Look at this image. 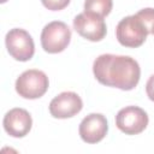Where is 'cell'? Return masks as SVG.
Here are the masks:
<instances>
[{
    "instance_id": "obj_1",
    "label": "cell",
    "mask_w": 154,
    "mask_h": 154,
    "mask_svg": "<svg viewBox=\"0 0 154 154\" xmlns=\"http://www.w3.org/2000/svg\"><path fill=\"white\" fill-rule=\"evenodd\" d=\"M93 73L103 85L131 90L140 82L141 69L138 63L129 55L101 54L94 60Z\"/></svg>"
},
{
    "instance_id": "obj_2",
    "label": "cell",
    "mask_w": 154,
    "mask_h": 154,
    "mask_svg": "<svg viewBox=\"0 0 154 154\" xmlns=\"http://www.w3.org/2000/svg\"><path fill=\"white\" fill-rule=\"evenodd\" d=\"M148 29L143 20L137 16H128L119 20L117 28H116V36L118 42L129 48H136L144 43Z\"/></svg>"
},
{
    "instance_id": "obj_3",
    "label": "cell",
    "mask_w": 154,
    "mask_h": 154,
    "mask_svg": "<svg viewBox=\"0 0 154 154\" xmlns=\"http://www.w3.org/2000/svg\"><path fill=\"white\" fill-rule=\"evenodd\" d=\"M49 85L47 75L36 69L26 70L16 79V91L24 99H38L45 95Z\"/></svg>"
},
{
    "instance_id": "obj_4",
    "label": "cell",
    "mask_w": 154,
    "mask_h": 154,
    "mask_svg": "<svg viewBox=\"0 0 154 154\" xmlns=\"http://www.w3.org/2000/svg\"><path fill=\"white\" fill-rule=\"evenodd\" d=\"M71 41V29L66 23L53 20L46 24L41 32V46L51 54L63 52Z\"/></svg>"
},
{
    "instance_id": "obj_5",
    "label": "cell",
    "mask_w": 154,
    "mask_h": 154,
    "mask_svg": "<svg viewBox=\"0 0 154 154\" xmlns=\"http://www.w3.org/2000/svg\"><path fill=\"white\" fill-rule=\"evenodd\" d=\"M5 43L10 55L18 61H28L35 53V45L31 35L20 28L11 29L5 36Z\"/></svg>"
},
{
    "instance_id": "obj_6",
    "label": "cell",
    "mask_w": 154,
    "mask_h": 154,
    "mask_svg": "<svg viewBox=\"0 0 154 154\" xmlns=\"http://www.w3.org/2000/svg\"><path fill=\"white\" fill-rule=\"evenodd\" d=\"M149 118L144 109L138 106H126L116 116L117 128L126 135L141 134L148 125Z\"/></svg>"
},
{
    "instance_id": "obj_7",
    "label": "cell",
    "mask_w": 154,
    "mask_h": 154,
    "mask_svg": "<svg viewBox=\"0 0 154 154\" xmlns=\"http://www.w3.org/2000/svg\"><path fill=\"white\" fill-rule=\"evenodd\" d=\"M73 29L79 36L93 42L101 41L107 32L103 18L87 12H82L73 18Z\"/></svg>"
},
{
    "instance_id": "obj_8",
    "label": "cell",
    "mask_w": 154,
    "mask_h": 154,
    "mask_svg": "<svg viewBox=\"0 0 154 154\" xmlns=\"http://www.w3.org/2000/svg\"><path fill=\"white\" fill-rule=\"evenodd\" d=\"M83 108V101L77 93L63 91L52 99L49 103V113L58 119H66L76 116Z\"/></svg>"
},
{
    "instance_id": "obj_9",
    "label": "cell",
    "mask_w": 154,
    "mask_h": 154,
    "mask_svg": "<svg viewBox=\"0 0 154 154\" xmlns=\"http://www.w3.org/2000/svg\"><path fill=\"white\" fill-rule=\"evenodd\" d=\"M108 131L107 119L101 113H90L84 117L79 124L78 132L85 143H97L105 138Z\"/></svg>"
},
{
    "instance_id": "obj_10",
    "label": "cell",
    "mask_w": 154,
    "mask_h": 154,
    "mask_svg": "<svg viewBox=\"0 0 154 154\" xmlns=\"http://www.w3.org/2000/svg\"><path fill=\"white\" fill-rule=\"evenodd\" d=\"M2 125L5 131L16 138L24 137L29 134L32 125V119L30 113L24 108H12L10 109L2 120Z\"/></svg>"
},
{
    "instance_id": "obj_11",
    "label": "cell",
    "mask_w": 154,
    "mask_h": 154,
    "mask_svg": "<svg viewBox=\"0 0 154 154\" xmlns=\"http://www.w3.org/2000/svg\"><path fill=\"white\" fill-rule=\"evenodd\" d=\"M112 7H113L112 0H85L84 1V12L91 13L102 18L109 14Z\"/></svg>"
},
{
    "instance_id": "obj_12",
    "label": "cell",
    "mask_w": 154,
    "mask_h": 154,
    "mask_svg": "<svg viewBox=\"0 0 154 154\" xmlns=\"http://www.w3.org/2000/svg\"><path fill=\"white\" fill-rule=\"evenodd\" d=\"M136 14L146 24V26L148 29V32L152 34V35H154V8L147 7V8H143L141 11H138Z\"/></svg>"
},
{
    "instance_id": "obj_13",
    "label": "cell",
    "mask_w": 154,
    "mask_h": 154,
    "mask_svg": "<svg viewBox=\"0 0 154 154\" xmlns=\"http://www.w3.org/2000/svg\"><path fill=\"white\" fill-rule=\"evenodd\" d=\"M41 2L51 11H60L70 4V0H41Z\"/></svg>"
},
{
    "instance_id": "obj_14",
    "label": "cell",
    "mask_w": 154,
    "mask_h": 154,
    "mask_svg": "<svg viewBox=\"0 0 154 154\" xmlns=\"http://www.w3.org/2000/svg\"><path fill=\"white\" fill-rule=\"evenodd\" d=\"M146 93L147 96L149 97V100H152L154 102V73L148 78L147 84H146Z\"/></svg>"
},
{
    "instance_id": "obj_15",
    "label": "cell",
    "mask_w": 154,
    "mask_h": 154,
    "mask_svg": "<svg viewBox=\"0 0 154 154\" xmlns=\"http://www.w3.org/2000/svg\"><path fill=\"white\" fill-rule=\"evenodd\" d=\"M6 1H7V0H0V2H1V4H4V2H6Z\"/></svg>"
}]
</instances>
